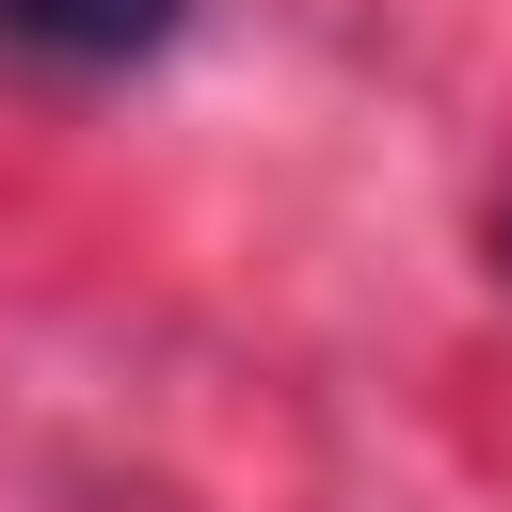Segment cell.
Masks as SVG:
<instances>
[{
  "label": "cell",
  "mask_w": 512,
  "mask_h": 512,
  "mask_svg": "<svg viewBox=\"0 0 512 512\" xmlns=\"http://www.w3.org/2000/svg\"><path fill=\"white\" fill-rule=\"evenodd\" d=\"M496 288H512V208H496Z\"/></svg>",
  "instance_id": "2"
},
{
  "label": "cell",
  "mask_w": 512,
  "mask_h": 512,
  "mask_svg": "<svg viewBox=\"0 0 512 512\" xmlns=\"http://www.w3.org/2000/svg\"><path fill=\"white\" fill-rule=\"evenodd\" d=\"M192 32V0H0V48L48 64V80H128Z\"/></svg>",
  "instance_id": "1"
}]
</instances>
